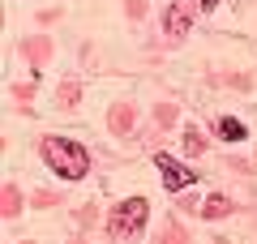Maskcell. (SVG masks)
I'll use <instances>...</instances> for the list:
<instances>
[{
  "instance_id": "6da1fadb",
  "label": "cell",
  "mask_w": 257,
  "mask_h": 244,
  "mask_svg": "<svg viewBox=\"0 0 257 244\" xmlns=\"http://www.w3.org/2000/svg\"><path fill=\"white\" fill-rule=\"evenodd\" d=\"M43 163L64 180H82L90 172V154L82 142H69V137H43Z\"/></svg>"
},
{
  "instance_id": "7a4b0ae2",
  "label": "cell",
  "mask_w": 257,
  "mask_h": 244,
  "mask_svg": "<svg viewBox=\"0 0 257 244\" xmlns=\"http://www.w3.org/2000/svg\"><path fill=\"white\" fill-rule=\"evenodd\" d=\"M146 214H150L146 197H128V201H120V206L111 210V218H107L111 240H128V235H138L142 227H146Z\"/></svg>"
},
{
  "instance_id": "3957f363",
  "label": "cell",
  "mask_w": 257,
  "mask_h": 244,
  "mask_svg": "<svg viewBox=\"0 0 257 244\" xmlns=\"http://www.w3.org/2000/svg\"><path fill=\"white\" fill-rule=\"evenodd\" d=\"M197 9H202L197 0H172L167 13H163V30L172 39H184V35H189V26H193V18H197Z\"/></svg>"
},
{
  "instance_id": "277c9868",
  "label": "cell",
  "mask_w": 257,
  "mask_h": 244,
  "mask_svg": "<svg viewBox=\"0 0 257 244\" xmlns=\"http://www.w3.org/2000/svg\"><path fill=\"white\" fill-rule=\"evenodd\" d=\"M155 167H159V176H163V189H172V193L189 189V184L197 180V176H193V172H189V167H184L180 159H172V154H163V150L155 154Z\"/></svg>"
},
{
  "instance_id": "5b68a950",
  "label": "cell",
  "mask_w": 257,
  "mask_h": 244,
  "mask_svg": "<svg viewBox=\"0 0 257 244\" xmlns=\"http://www.w3.org/2000/svg\"><path fill=\"white\" fill-rule=\"evenodd\" d=\"M219 133L227 137V142H244V133H248V129L240 125V120H231V116H223V120H219Z\"/></svg>"
},
{
  "instance_id": "8992f818",
  "label": "cell",
  "mask_w": 257,
  "mask_h": 244,
  "mask_svg": "<svg viewBox=\"0 0 257 244\" xmlns=\"http://www.w3.org/2000/svg\"><path fill=\"white\" fill-rule=\"evenodd\" d=\"M202 214H206V218H223V214H227V197H210Z\"/></svg>"
},
{
  "instance_id": "52a82bcc",
  "label": "cell",
  "mask_w": 257,
  "mask_h": 244,
  "mask_svg": "<svg viewBox=\"0 0 257 244\" xmlns=\"http://www.w3.org/2000/svg\"><path fill=\"white\" fill-rule=\"evenodd\" d=\"M184 146H189V150H202V133H197V129H189V133H184Z\"/></svg>"
},
{
  "instance_id": "ba28073f",
  "label": "cell",
  "mask_w": 257,
  "mask_h": 244,
  "mask_svg": "<svg viewBox=\"0 0 257 244\" xmlns=\"http://www.w3.org/2000/svg\"><path fill=\"white\" fill-rule=\"evenodd\" d=\"M197 5H202V13H210V9H219L223 0H197Z\"/></svg>"
}]
</instances>
